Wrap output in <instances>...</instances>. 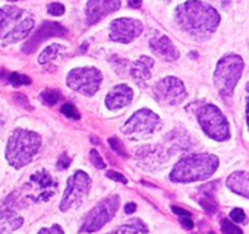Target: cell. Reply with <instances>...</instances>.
<instances>
[{
	"label": "cell",
	"instance_id": "cell-7",
	"mask_svg": "<svg viewBox=\"0 0 249 234\" xmlns=\"http://www.w3.org/2000/svg\"><path fill=\"white\" fill-rule=\"evenodd\" d=\"M120 206V198L117 195H111L103 199L98 205H95L84 218L81 231L82 233H95L101 230L108 221L113 219L117 209Z\"/></svg>",
	"mask_w": 249,
	"mask_h": 234
},
{
	"label": "cell",
	"instance_id": "cell-9",
	"mask_svg": "<svg viewBox=\"0 0 249 234\" xmlns=\"http://www.w3.org/2000/svg\"><path fill=\"white\" fill-rule=\"evenodd\" d=\"M103 75L95 67H76L68 73V86L82 95H94L101 85Z\"/></svg>",
	"mask_w": 249,
	"mask_h": 234
},
{
	"label": "cell",
	"instance_id": "cell-15",
	"mask_svg": "<svg viewBox=\"0 0 249 234\" xmlns=\"http://www.w3.org/2000/svg\"><path fill=\"white\" fill-rule=\"evenodd\" d=\"M132 98H134L132 89L128 85L120 84L110 89V92L106 97V105L110 110H119V108L129 105Z\"/></svg>",
	"mask_w": 249,
	"mask_h": 234
},
{
	"label": "cell",
	"instance_id": "cell-21",
	"mask_svg": "<svg viewBox=\"0 0 249 234\" xmlns=\"http://www.w3.org/2000/svg\"><path fill=\"white\" fill-rule=\"evenodd\" d=\"M217 184H218V182H214L207 186H201V189H199V192H201L199 203L208 214H214L217 209V202L214 199V189H215L214 186H217Z\"/></svg>",
	"mask_w": 249,
	"mask_h": 234
},
{
	"label": "cell",
	"instance_id": "cell-23",
	"mask_svg": "<svg viewBox=\"0 0 249 234\" xmlns=\"http://www.w3.org/2000/svg\"><path fill=\"white\" fill-rule=\"evenodd\" d=\"M60 47H62V46H59V44H52V46L46 47V49L43 50V53L40 54L38 62H40L41 65H44V63H47V62L56 59L57 54H59V51H60Z\"/></svg>",
	"mask_w": 249,
	"mask_h": 234
},
{
	"label": "cell",
	"instance_id": "cell-17",
	"mask_svg": "<svg viewBox=\"0 0 249 234\" xmlns=\"http://www.w3.org/2000/svg\"><path fill=\"white\" fill-rule=\"evenodd\" d=\"M150 46H151V50L163 57L164 60L167 62H176L179 59V50L175 47V44L172 43V40L166 35H161V37H157V38H153L150 41Z\"/></svg>",
	"mask_w": 249,
	"mask_h": 234
},
{
	"label": "cell",
	"instance_id": "cell-35",
	"mask_svg": "<svg viewBox=\"0 0 249 234\" xmlns=\"http://www.w3.org/2000/svg\"><path fill=\"white\" fill-rule=\"evenodd\" d=\"M180 224H182V227L186 228V230H192V227H194V222H192L191 217H182V218H180Z\"/></svg>",
	"mask_w": 249,
	"mask_h": 234
},
{
	"label": "cell",
	"instance_id": "cell-33",
	"mask_svg": "<svg viewBox=\"0 0 249 234\" xmlns=\"http://www.w3.org/2000/svg\"><path fill=\"white\" fill-rule=\"evenodd\" d=\"M106 176H107L108 179H111V180H116V182H120V183H123V184H126V183H128L126 177H124L122 173H116V171H107V173H106Z\"/></svg>",
	"mask_w": 249,
	"mask_h": 234
},
{
	"label": "cell",
	"instance_id": "cell-24",
	"mask_svg": "<svg viewBox=\"0 0 249 234\" xmlns=\"http://www.w3.org/2000/svg\"><path fill=\"white\" fill-rule=\"evenodd\" d=\"M6 79L11 85L14 86H22V85H30L31 84V78L30 76H25V75H21V73H8L6 75Z\"/></svg>",
	"mask_w": 249,
	"mask_h": 234
},
{
	"label": "cell",
	"instance_id": "cell-6",
	"mask_svg": "<svg viewBox=\"0 0 249 234\" xmlns=\"http://www.w3.org/2000/svg\"><path fill=\"white\" fill-rule=\"evenodd\" d=\"M196 116L202 131L211 139L223 142L230 138L229 122L218 107H215L214 104H205L198 110Z\"/></svg>",
	"mask_w": 249,
	"mask_h": 234
},
{
	"label": "cell",
	"instance_id": "cell-20",
	"mask_svg": "<svg viewBox=\"0 0 249 234\" xmlns=\"http://www.w3.org/2000/svg\"><path fill=\"white\" fill-rule=\"evenodd\" d=\"M22 217H19L15 209L9 206V202H5L0 206V227L3 230H17L22 225Z\"/></svg>",
	"mask_w": 249,
	"mask_h": 234
},
{
	"label": "cell",
	"instance_id": "cell-12",
	"mask_svg": "<svg viewBox=\"0 0 249 234\" xmlns=\"http://www.w3.org/2000/svg\"><path fill=\"white\" fill-rule=\"evenodd\" d=\"M142 24L137 19L120 18L110 25V40L114 43L128 44L142 34Z\"/></svg>",
	"mask_w": 249,
	"mask_h": 234
},
{
	"label": "cell",
	"instance_id": "cell-8",
	"mask_svg": "<svg viewBox=\"0 0 249 234\" xmlns=\"http://www.w3.org/2000/svg\"><path fill=\"white\" fill-rule=\"evenodd\" d=\"M160 117L148 110L142 108L132 114L131 119L122 126V132L128 136H150L161 128Z\"/></svg>",
	"mask_w": 249,
	"mask_h": 234
},
{
	"label": "cell",
	"instance_id": "cell-5",
	"mask_svg": "<svg viewBox=\"0 0 249 234\" xmlns=\"http://www.w3.org/2000/svg\"><path fill=\"white\" fill-rule=\"evenodd\" d=\"M243 59L237 54H227L218 60L214 72V85L223 98L233 95V91L243 73Z\"/></svg>",
	"mask_w": 249,
	"mask_h": 234
},
{
	"label": "cell",
	"instance_id": "cell-34",
	"mask_svg": "<svg viewBox=\"0 0 249 234\" xmlns=\"http://www.w3.org/2000/svg\"><path fill=\"white\" fill-rule=\"evenodd\" d=\"M71 164V158L66 154H62V157L59 158V167L60 168H68Z\"/></svg>",
	"mask_w": 249,
	"mask_h": 234
},
{
	"label": "cell",
	"instance_id": "cell-27",
	"mask_svg": "<svg viewBox=\"0 0 249 234\" xmlns=\"http://www.w3.org/2000/svg\"><path fill=\"white\" fill-rule=\"evenodd\" d=\"M221 230H223L224 234H243L242 230L239 227H236L233 222H230L229 219L221 221Z\"/></svg>",
	"mask_w": 249,
	"mask_h": 234
},
{
	"label": "cell",
	"instance_id": "cell-14",
	"mask_svg": "<svg viewBox=\"0 0 249 234\" xmlns=\"http://www.w3.org/2000/svg\"><path fill=\"white\" fill-rule=\"evenodd\" d=\"M120 8V0H88L85 15L89 25L100 22L107 15L116 12Z\"/></svg>",
	"mask_w": 249,
	"mask_h": 234
},
{
	"label": "cell",
	"instance_id": "cell-42",
	"mask_svg": "<svg viewBox=\"0 0 249 234\" xmlns=\"http://www.w3.org/2000/svg\"><path fill=\"white\" fill-rule=\"evenodd\" d=\"M0 234H2V233H0Z\"/></svg>",
	"mask_w": 249,
	"mask_h": 234
},
{
	"label": "cell",
	"instance_id": "cell-25",
	"mask_svg": "<svg viewBox=\"0 0 249 234\" xmlns=\"http://www.w3.org/2000/svg\"><path fill=\"white\" fill-rule=\"evenodd\" d=\"M40 98H41L43 104H46V105H54V104H57L60 101L62 95H60V92H57L54 89H47V91H44L41 94Z\"/></svg>",
	"mask_w": 249,
	"mask_h": 234
},
{
	"label": "cell",
	"instance_id": "cell-11",
	"mask_svg": "<svg viewBox=\"0 0 249 234\" xmlns=\"http://www.w3.org/2000/svg\"><path fill=\"white\" fill-rule=\"evenodd\" d=\"M154 98L163 105H178L186 98V89L180 79L167 76L159 81L153 89Z\"/></svg>",
	"mask_w": 249,
	"mask_h": 234
},
{
	"label": "cell",
	"instance_id": "cell-40",
	"mask_svg": "<svg viewBox=\"0 0 249 234\" xmlns=\"http://www.w3.org/2000/svg\"><path fill=\"white\" fill-rule=\"evenodd\" d=\"M9 2H19V0H9Z\"/></svg>",
	"mask_w": 249,
	"mask_h": 234
},
{
	"label": "cell",
	"instance_id": "cell-16",
	"mask_svg": "<svg viewBox=\"0 0 249 234\" xmlns=\"http://www.w3.org/2000/svg\"><path fill=\"white\" fill-rule=\"evenodd\" d=\"M31 182L36 183L38 186V190H40V195L36 198V201H49L54 192H56V187H57V183L56 180L46 171V170H41L36 174L31 176Z\"/></svg>",
	"mask_w": 249,
	"mask_h": 234
},
{
	"label": "cell",
	"instance_id": "cell-37",
	"mask_svg": "<svg viewBox=\"0 0 249 234\" xmlns=\"http://www.w3.org/2000/svg\"><path fill=\"white\" fill-rule=\"evenodd\" d=\"M172 211H173L176 215H180V217H191V214H189L188 211H185V209H182V208H178V206H172Z\"/></svg>",
	"mask_w": 249,
	"mask_h": 234
},
{
	"label": "cell",
	"instance_id": "cell-1",
	"mask_svg": "<svg viewBox=\"0 0 249 234\" xmlns=\"http://www.w3.org/2000/svg\"><path fill=\"white\" fill-rule=\"evenodd\" d=\"M220 14L201 0H188L175 11L176 25L195 41L211 38L220 25Z\"/></svg>",
	"mask_w": 249,
	"mask_h": 234
},
{
	"label": "cell",
	"instance_id": "cell-19",
	"mask_svg": "<svg viewBox=\"0 0 249 234\" xmlns=\"http://www.w3.org/2000/svg\"><path fill=\"white\" fill-rule=\"evenodd\" d=\"M227 187L234 193L249 199V173L248 171H234L227 179Z\"/></svg>",
	"mask_w": 249,
	"mask_h": 234
},
{
	"label": "cell",
	"instance_id": "cell-29",
	"mask_svg": "<svg viewBox=\"0 0 249 234\" xmlns=\"http://www.w3.org/2000/svg\"><path fill=\"white\" fill-rule=\"evenodd\" d=\"M89 160H91V163H92L97 168H104V167H106L103 158L100 157L98 151H95V150H92V151L89 152Z\"/></svg>",
	"mask_w": 249,
	"mask_h": 234
},
{
	"label": "cell",
	"instance_id": "cell-26",
	"mask_svg": "<svg viewBox=\"0 0 249 234\" xmlns=\"http://www.w3.org/2000/svg\"><path fill=\"white\" fill-rule=\"evenodd\" d=\"M60 111H62L66 117H69V119H73V120H79V119H81V114H79L78 108H76L73 104H65V105H62Z\"/></svg>",
	"mask_w": 249,
	"mask_h": 234
},
{
	"label": "cell",
	"instance_id": "cell-31",
	"mask_svg": "<svg viewBox=\"0 0 249 234\" xmlns=\"http://www.w3.org/2000/svg\"><path fill=\"white\" fill-rule=\"evenodd\" d=\"M108 144H110V147H111L117 154H120V155H123V157H126V154H124V148H123V145H122V142H120L119 139L110 138V139H108Z\"/></svg>",
	"mask_w": 249,
	"mask_h": 234
},
{
	"label": "cell",
	"instance_id": "cell-13",
	"mask_svg": "<svg viewBox=\"0 0 249 234\" xmlns=\"http://www.w3.org/2000/svg\"><path fill=\"white\" fill-rule=\"evenodd\" d=\"M66 34H68L66 28H63L60 24H57V22H43L41 27L36 31V34L31 35L30 40L25 43L22 51L25 54H31L47 38H52V37H65Z\"/></svg>",
	"mask_w": 249,
	"mask_h": 234
},
{
	"label": "cell",
	"instance_id": "cell-36",
	"mask_svg": "<svg viewBox=\"0 0 249 234\" xmlns=\"http://www.w3.org/2000/svg\"><path fill=\"white\" fill-rule=\"evenodd\" d=\"M246 122L249 128V82L246 84Z\"/></svg>",
	"mask_w": 249,
	"mask_h": 234
},
{
	"label": "cell",
	"instance_id": "cell-3",
	"mask_svg": "<svg viewBox=\"0 0 249 234\" xmlns=\"http://www.w3.org/2000/svg\"><path fill=\"white\" fill-rule=\"evenodd\" d=\"M34 28V18L17 6L0 8V41L3 46L24 40Z\"/></svg>",
	"mask_w": 249,
	"mask_h": 234
},
{
	"label": "cell",
	"instance_id": "cell-2",
	"mask_svg": "<svg viewBox=\"0 0 249 234\" xmlns=\"http://www.w3.org/2000/svg\"><path fill=\"white\" fill-rule=\"evenodd\" d=\"M218 157L213 154H192L182 158L172 170L170 180L175 183H192L205 180L218 168Z\"/></svg>",
	"mask_w": 249,
	"mask_h": 234
},
{
	"label": "cell",
	"instance_id": "cell-30",
	"mask_svg": "<svg viewBox=\"0 0 249 234\" xmlns=\"http://www.w3.org/2000/svg\"><path fill=\"white\" fill-rule=\"evenodd\" d=\"M47 11H49V14L53 15V17H60V15L65 14V6L60 5V3H50L49 8H47Z\"/></svg>",
	"mask_w": 249,
	"mask_h": 234
},
{
	"label": "cell",
	"instance_id": "cell-10",
	"mask_svg": "<svg viewBox=\"0 0 249 234\" xmlns=\"http://www.w3.org/2000/svg\"><path fill=\"white\" fill-rule=\"evenodd\" d=\"M89 187H91V179L88 177V174L84 171H76L68 182L66 190L59 205L60 211L66 212L72 208L79 206L88 196Z\"/></svg>",
	"mask_w": 249,
	"mask_h": 234
},
{
	"label": "cell",
	"instance_id": "cell-32",
	"mask_svg": "<svg viewBox=\"0 0 249 234\" xmlns=\"http://www.w3.org/2000/svg\"><path fill=\"white\" fill-rule=\"evenodd\" d=\"M38 234H65V231H63V228L60 227V225H53V227H50V228H43V230H40L38 231Z\"/></svg>",
	"mask_w": 249,
	"mask_h": 234
},
{
	"label": "cell",
	"instance_id": "cell-39",
	"mask_svg": "<svg viewBox=\"0 0 249 234\" xmlns=\"http://www.w3.org/2000/svg\"><path fill=\"white\" fill-rule=\"evenodd\" d=\"M128 5H129L131 8L138 9V8H141V5H142V0H128Z\"/></svg>",
	"mask_w": 249,
	"mask_h": 234
},
{
	"label": "cell",
	"instance_id": "cell-28",
	"mask_svg": "<svg viewBox=\"0 0 249 234\" xmlns=\"http://www.w3.org/2000/svg\"><path fill=\"white\" fill-rule=\"evenodd\" d=\"M230 219H231L233 222L243 224V222L246 221V215H245L243 209H240V208H236V209H233V211L230 212Z\"/></svg>",
	"mask_w": 249,
	"mask_h": 234
},
{
	"label": "cell",
	"instance_id": "cell-38",
	"mask_svg": "<svg viewBox=\"0 0 249 234\" xmlns=\"http://www.w3.org/2000/svg\"><path fill=\"white\" fill-rule=\"evenodd\" d=\"M135 209H137V205L134 202H129L126 206H124V212L126 214H132V212H135Z\"/></svg>",
	"mask_w": 249,
	"mask_h": 234
},
{
	"label": "cell",
	"instance_id": "cell-41",
	"mask_svg": "<svg viewBox=\"0 0 249 234\" xmlns=\"http://www.w3.org/2000/svg\"><path fill=\"white\" fill-rule=\"evenodd\" d=\"M208 234H214V233H208Z\"/></svg>",
	"mask_w": 249,
	"mask_h": 234
},
{
	"label": "cell",
	"instance_id": "cell-22",
	"mask_svg": "<svg viewBox=\"0 0 249 234\" xmlns=\"http://www.w3.org/2000/svg\"><path fill=\"white\" fill-rule=\"evenodd\" d=\"M148 227L145 225L144 221L141 219H132L128 221L126 224L119 225L111 234H147Z\"/></svg>",
	"mask_w": 249,
	"mask_h": 234
},
{
	"label": "cell",
	"instance_id": "cell-18",
	"mask_svg": "<svg viewBox=\"0 0 249 234\" xmlns=\"http://www.w3.org/2000/svg\"><path fill=\"white\" fill-rule=\"evenodd\" d=\"M154 66V60L148 56L140 57L137 62L132 63L131 66V76L138 82L142 84L151 78V67Z\"/></svg>",
	"mask_w": 249,
	"mask_h": 234
},
{
	"label": "cell",
	"instance_id": "cell-4",
	"mask_svg": "<svg viewBox=\"0 0 249 234\" xmlns=\"http://www.w3.org/2000/svg\"><path fill=\"white\" fill-rule=\"evenodd\" d=\"M41 147V136L33 131L17 129L6 147V160L15 168L27 166Z\"/></svg>",
	"mask_w": 249,
	"mask_h": 234
}]
</instances>
